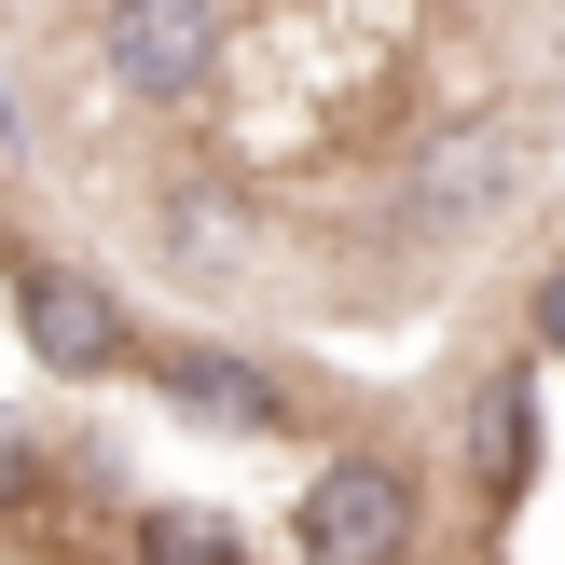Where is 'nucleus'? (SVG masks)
<instances>
[{
    "label": "nucleus",
    "mask_w": 565,
    "mask_h": 565,
    "mask_svg": "<svg viewBox=\"0 0 565 565\" xmlns=\"http://www.w3.org/2000/svg\"><path fill=\"white\" fill-rule=\"evenodd\" d=\"M414 539H428V483H414L401 441L318 456V483H303V511H290V552L303 565H414Z\"/></svg>",
    "instance_id": "1"
},
{
    "label": "nucleus",
    "mask_w": 565,
    "mask_h": 565,
    "mask_svg": "<svg viewBox=\"0 0 565 565\" xmlns=\"http://www.w3.org/2000/svg\"><path fill=\"white\" fill-rule=\"evenodd\" d=\"M235 70V0H97V83L125 110H180Z\"/></svg>",
    "instance_id": "2"
},
{
    "label": "nucleus",
    "mask_w": 565,
    "mask_h": 565,
    "mask_svg": "<svg viewBox=\"0 0 565 565\" xmlns=\"http://www.w3.org/2000/svg\"><path fill=\"white\" fill-rule=\"evenodd\" d=\"M14 331H28V359H42L55 386H110V373L152 359V331L125 318V290L83 276V263H28L14 276Z\"/></svg>",
    "instance_id": "3"
},
{
    "label": "nucleus",
    "mask_w": 565,
    "mask_h": 565,
    "mask_svg": "<svg viewBox=\"0 0 565 565\" xmlns=\"http://www.w3.org/2000/svg\"><path fill=\"white\" fill-rule=\"evenodd\" d=\"M138 373H152L193 428H221V441H276V428H303V401L263 373V359H235V345H180V331H152V359H138Z\"/></svg>",
    "instance_id": "4"
},
{
    "label": "nucleus",
    "mask_w": 565,
    "mask_h": 565,
    "mask_svg": "<svg viewBox=\"0 0 565 565\" xmlns=\"http://www.w3.org/2000/svg\"><path fill=\"white\" fill-rule=\"evenodd\" d=\"M524 483H539V386H524V373H483V386H469V497L511 511Z\"/></svg>",
    "instance_id": "5"
},
{
    "label": "nucleus",
    "mask_w": 565,
    "mask_h": 565,
    "mask_svg": "<svg viewBox=\"0 0 565 565\" xmlns=\"http://www.w3.org/2000/svg\"><path fill=\"white\" fill-rule=\"evenodd\" d=\"M125 565H248V539L207 497H138L125 511Z\"/></svg>",
    "instance_id": "6"
},
{
    "label": "nucleus",
    "mask_w": 565,
    "mask_h": 565,
    "mask_svg": "<svg viewBox=\"0 0 565 565\" xmlns=\"http://www.w3.org/2000/svg\"><path fill=\"white\" fill-rule=\"evenodd\" d=\"M28 511H55V456L28 414H0V524H28Z\"/></svg>",
    "instance_id": "7"
},
{
    "label": "nucleus",
    "mask_w": 565,
    "mask_h": 565,
    "mask_svg": "<svg viewBox=\"0 0 565 565\" xmlns=\"http://www.w3.org/2000/svg\"><path fill=\"white\" fill-rule=\"evenodd\" d=\"M524 345H539V359H565V248L539 263V303H524Z\"/></svg>",
    "instance_id": "8"
}]
</instances>
